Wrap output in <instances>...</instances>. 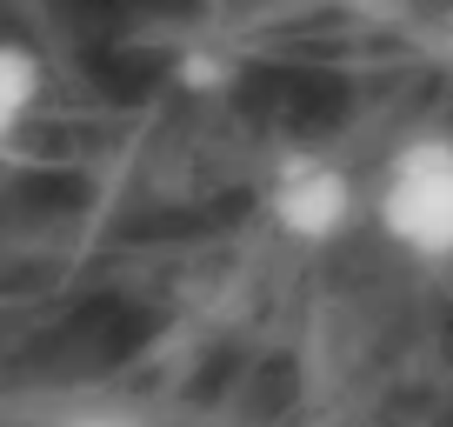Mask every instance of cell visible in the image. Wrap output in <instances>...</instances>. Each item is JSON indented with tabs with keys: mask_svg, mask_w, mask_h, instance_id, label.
Wrapping results in <instances>:
<instances>
[{
	"mask_svg": "<svg viewBox=\"0 0 453 427\" xmlns=\"http://www.w3.org/2000/svg\"><path fill=\"white\" fill-rule=\"evenodd\" d=\"M367 214L407 260L453 268V128H413L387 147Z\"/></svg>",
	"mask_w": 453,
	"mask_h": 427,
	"instance_id": "6da1fadb",
	"label": "cell"
},
{
	"mask_svg": "<svg viewBox=\"0 0 453 427\" xmlns=\"http://www.w3.org/2000/svg\"><path fill=\"white\" fill-rule=\"evenodd\" d=\"M273 228L300 247H326L360 221V181L326 154H294L267 187Z\"/></svg>",
	"mask_w": 453,
	"mask_h": 427,
	"instance_id": "7a4b0ae2",
	"label": "cell"
},
{
	"mask_svg": "<svg viewBox=\"0 0 453 427\" xmlns=\"http://www.w3.org/2000/svg\"><path fill=\"white\" fill-rule=\"evenodd\" d=\"M41 100H47V60H41V47L20 41V34H0V154L34 128Z\"/></svg>",
	"mask_w": 453,
	"mask_h": 427,
	"instance_id": "3957f363",
	"label": "cell"
},
{
	"mask_svg": "<svg viewBox=\"0 0 453 427\" xmlns=\"http://www.w3.org/2000/svg\"><path fill=\"white\" fill-rule=\"evenodd\" d=\"M226 81H234V54H220V47H187V54H180V87H194V94H220Z\"/></svg>",
	"mask_w": 453,
	"mask_h": 427,
	"instance_id": "277c9868",
	"label": "cell"
},
{
	"mask_svg": "<svg viewBox=\"0 0 453 427\" xmlns=\"http://www.w3.org/2000/svg\"><path fill=\"white\" fill-rule=\"evenodd\" d=\"M54 427H147V421L127 414V408H73V414H60Z\"/></svg>",
	"mask_w": 453,
	"mask_h": 427,
	"instance_id": "5b68a950",
	"label": "cell"
},
{
	"mask_svg": "<svg viewBox=\"0 0 453 427\" xmlns=\"http://www.w3.org/2000/svg\"><path fill=\"white\" fill-rule=\"evenodd\" d=\"M447 47H453V0H447Z\"/></svg>",
	"mask_w": 453,
	"mask_h": 427,
	"instance_id": "8992f818",
	"label": "cell"
}]
</instances>
